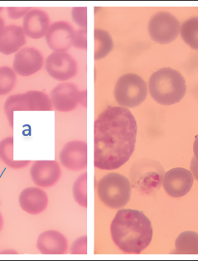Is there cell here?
<instances>
[{
  "mask_svg": "<svg viewBox=\"0 0 198 261\" xmlns=\"http://www.w3.org/2000/svg\"><path fill=\"white\" fill-rule=\"evenodd\" d=\"M26 43V35L22 28L18 25H8L0 39V54L11 55L17 54Z\"/></svg>",
  "mask_w": 198,
  "mask_h": 261,
  "instance_id": "d6986e66",
  "label": "cell"
},
{
  "mask_svg": "<svg viewBox=\"0 0 198 261\" xmlns=\"http://www.w3.org/2000/svg\"><path fill=\"white\" fill-rule=\"evenodd\" d=\"M42 54L34 47L20 49L13 58V71L21 76H30L37 73L42 69Z\"/></svg>",
  "mask_w": 198,
  "mask_h": 261,
  "instance_id": "4fadbf2b",
  "label": "cell"
},
{
  "mask_svg": "<svg viewBox=\"0 0 198 261\" xmlns=\"http://www.w3.org/2000/svg\"><path fill=\"white\" fill-rule=\"evenodd\" d=\"M86 173H82L77 177L73 184L72 194L77 203L82 207H87V197H86Z\"/></svg>",
  "mask_w": 198,
  "mask_h": 261,
  "instance_id": "d4e9b609",
  "label": "cell"
},
{
  "mask_svg": "<svg viewBox=\"0 0 198 261\" xmlns=\"http://www.w3.org/2000/svg\"><path fill=\"white\" fill-rule=\"evenodd\" d=\"M74 35L75 31L69 22L58 21L50 25L45 39L53 51H66L72 46Z\"/></svg>",
  "mask_w": 198,
  "mask_h": 261,
  "instance_id": "9a60e30c",
  "label": "cell"
},
{
  "mask_svg": "<svg viewBox=\"0 0 198 261\" xmlns=\"http://www.w3.org/2000/svg\"><path fill=\"white\" fill-rule=\"evenodd\" d=\"M147 95L145 82L136 74H125L118 79L115 84V100L125 108L139 107L145 100Z\"/></svg>",
  "mask_w": 198,
  "mask_h": 261,
  "instance_id": "8992f818",
  "label": "cell"
},
{
  "mask_svg": "<svg viewBox=\"0 0 198 261\" xmlns=\"http://www.w3.org/2000/svg\"><path fill=\"white\" fill-rule=\"evenodd\" d=\"M86 244H87V238L86 236L80 237L76 240L70 247V254H86Z\"/></svg>",
  "mask_w": 198,
  "mask_h": 261,
  "instance_id": "83f0119b",
  "label": "cell"
},
{
  "mask_svg": "<svg viewBox=\"0 0 198 261\" xmlns=\"http://www.w3.org/2000/svg\"><path fill=\"white\" fill-rule=\"evenodd\" d=\"M17 75L13 69L9 67H0V95L10 93L15 87Z\"/></svg>",
  "mask_w": 198,
  "mask_h": 261,
  "instance_id": "cb8c5ba5",
  "label": "cell"
},
{
  "mask_svg": "<svg viewBox=\"0 0 198 261\" xmlns=\"http://www.w3.org/2000/svg\"><path fill=\"white\" fill-rule=\"evenodd\" d=\"M148 91L157 103L162 106H172L184 97L187 91L186 81L179 71L164 67L151 75Z\"/></svg>",
  "mask_w": 198,
  "mask_h": 261,
  "instance_id": "3957f363",
  "label": "cell"
},
{
  "mask_svg": "<svg viewBox=\"0 0 198 261\" xmlns=\"http://www.w3.org/2000/svg\"><path fill=\"white\" fill-rule=\"evenodd\" d=\"M53 108L50 96L40 91L10 95L5 104V114L12 128L15 111H50Z\"/></svg>",
  "mask_w": 198,
  "mask_h": 261,
  "instance_id": "52a82bcc",
  "label": "cell"
},
{
  "mask_svg": "<svg viewBox=\"0 0 198 261\" xmlns=\"http://www.w3.org/2000/svg\"><path fill=\"white\" fill-rule=\"evenodd\" d=\"M31 9L29 7H9L8 8V15L11 19H19L24 18Z\"/></svg>",
  "mask_w": 198,
  "mask_h": 261,
  "instance_id": "f1b7e54d",
  "label": "cell"
},
{
  "mask_svg": "<svg viewBox=\"0 0 198 261\" xmlns=\"http://www.w3.org/2000/svg\"><path fill=\"white\" fill-rule=\"evenodd\" d=\"M110 233L119 250L126 254H138L152 241V224L140 211L122 209L111 222Z\"/></svg>",
  "mask_w": 198,
  "mask_h": 261,
  "instance_id": "7a4b0ae2",
  "label": "cell"
},
{
  "mask_svg": "<svg viewBox=\"0 0 198 261\" xmlns=\"http://www.w3.org/2000/svg\"><path fill=\"white\" fill-rule=\"evenodd\" d=\"M164 174V169L160 163L150 159L135 162L130 170L133 186L146 194H152L159 190L163 185Z\"/></svg>",
  "mask_w": 198,
  "mask_h": 261,
  "instance_id": "5b68a950",
  "label": "cell"
},
{
  "mask_svg": "<svg viewBox=\"0 0 198 261\" xmlns=\"http://www.w3.org/2000/svg\"><path fill=\"white\" fill-rule=\"evenodd\" d=\"M50 25V18L46 12L41 9H32L24 16L22 28L27 37L40 39L46 36Z\"/></svg>",
  "mask_w": 198,
  "mask_h": 261,
  "instance_id": "e0dca14e",
  "label": "cell"
},
{
  "mask_svg": "<svg viewBox=\"0 0 198 261\" xmlns=\"http://www.w3.org/2000/svg\"><path fill=\"white\" fill-rule=\"evenodd\" d=\"M18 203L22 210L28 214H41L48 206V196L42 188L30 187L20 193Z\"/></svg>",
  "mask_w": 198,
  "mask_h": 261,
  "instance_id": "2e32d148",
  "label": "cell"
},
{
  "mask_svg": "<svg viewBox=\"0 0 198 261\" xmlns=\"http://www.w3.org/2000/svg\"><path fill=\"white\" fill-rule=\"evenodd\" d=\"M180 28L179 19L165 11L154 14L148 22L150 38L159 44H167L176 40L180 34Z\"/></svg>",
  "mask_w": 198,
  "mask_h": 261,
  "instance_id": "ba28073f",
  "label": "cell"
},
{
  "mask_svg": "<svg viewBox=\"0 0 198 261\" xmlns=\"http://www.w3.org/2000/svg\"><path fill=\"white\" fill-rule=\"evenodd\" d=\"M137 122L128 109L109 107L95 121V168L115 170L123 166L134 153L136 143Z\"/></svg>",
  "mask_w": 198,
  "mask_h": 261,
  "instance_id": "6da1fadb",
  "label": "cell"
},
{
  "mask_svg": "<svg viewBox=\"0 0 198 261\" xmlns=\"http://www.w3.org/2000/svg\"><path fill=\"white\" fill-rule=\"evenodd\" d=\"M13 137L5 138L0 141V160H2L7 166L13 169H21L29 166L31 164L29 160H15L13 158Z\"/></svg>",
  "mask_w": 198,
  "mask_h": 261,
  "instance_id": "ffe728a7",
  "label": "cell"
},
{
  "mask_svg": "<svg viewBox=\"0 0 198 261\" xmlns=\"http://www.w3.org/2000/svg\"><path fill=\"white\" fill-rule=\"evenodd\" d=\"M87 9L86 7H75L71 10V17L76 24L82 29L87 28V18H86Z\"/></svg>",
  "mask_w": 198,
  "mask_h": 261,
  "instance_id": "484cf974",
  "label": "cell"
},
{
  "mask_svg": "<svg viewBox=\"0 0 198 261\" xmlns=\"http://www.w3.org/2000/svg\"><path fill=\"white\" fill-rule=\"evenodd\" d=\"M30 176L33 182L39 188H51L58 184L62 170L55 160H38L32 165Z\"/></svg>",
  "mask_w": 198,
  "mask_h": 261,
  "instance_id": "7c38bea8",
  "label": "cell"
},
{
  "mask_svg": "<svg viewBox=\"0 0 198 261\" xmlns=\"http://www.w3.org/2000/svg\"><path fill=\"white\" fill-rule=\"evenodd\" d=\"M95 60H102L106 58L114 47L113 38L109 32L103 29H95Z\"/></svg>",
  "mask_w": 198,
  "mask_h": 261,
  "instance_id": "7402d4cb",
  "label": "cell"
},
{
  "mask_svg": "<svg viewBox=\"0 0 198 261\" xmlns=\"http://www.w3.org/2000/svg\"><path fill=\"white\" fill-rule=\"evenodd\" d=\"M59 159L61 164L68 170H83L87 166V144L81 140L68 142L60 152Z\"/></svg>",
  "mask_w": 198,
  "mask_h": 261,
  "instance_id": "8fae6325",
  "label": "cell"
},
{
  "mask_svg": "<svg viewBox=\"0 0 198 261\" xmlns=\"http://www.w3.org/2000/svg\"><path fill=\"white\" fill-rule=\"evenodd\" d=\"M190 169L192 172L193 177H195L198 181V161L196 160V158H192L191 164H190Z\"/></svg>",
  "mask_w": 198,
  "mask_h": 261,
  "instance_id": "f546056e",
  "label": "cell"
},
{
  "mask_svg": "<svg viewBox=\"0 0 198 261\" xmlns=\"http://www.w3.org/2000/svg\"><path fill=\"white\" fill-rule=\"evenodd\" d=\"M5 28H6V26H5V21L0 17V39L2 38L4 33H5Z\"/></svg>",
  "mask_w": 198,
  "mask_h": 261,
  "instance_id": "d6a6232c",
  "label": "cell"
},
{
  "mask_svg": "<svg viewBox=\"0 0 198 261\" xmlns=\"http://www.w3.org/2000/svg\"><path fill=\"white\" fill-rule=\"evenodd\" d=\"M80 93L76 85L70 82H62L53 89L50 94L52 105L59 112H70L79 104Z\"/></svg>",
  "mask_w": 198,
  "mask_h": 261,
  "instance_id": "5bb4252c",
  "label": "cell"
},
{
  "mask_svg": "<svg viewBox=\"0 0 198 261\" xmlns=\"http://www.w3.org/2000/svg\"><path fill=\"white\" fill-rule=\"evenodd\" d=\"M193 185V175L186 168H175L164 174L163 186L170 197L179 198L189 193Z\"/></svg>",
  "mask_w": 198,
  "mask_h": 261,
  "instance_id": "30bf717a",
  "label": "cell"
},
{
  "mask_svg": "<svg viewBox=\"0 0 198 261\" xmlns=\"http://www.w3.org/2000/svg\"><path fill=\"white\" fill-rule=\"evenodd\" d=\"M97 194L106 206L113 209H119L126 206L130 201L131 184L126 176L110 173L98 181Z\"/></svg>",
  "mask_w": 198,
  "mask_h": 261,
  "instance_id": "277c9868",
  "label": "cell"
},
{
  "mask_svg": "<svg viewBox=\"0 0 198 261\" xmlns=\"http://www.w3.org/2000/svg\"><path fill=\"white\" fill-rule=\"evenodd\" d=\"M46 70L55 80L66 82L77 73V62L66 51H53L46 60Z\"/></svg>",
  "mask_w": 198,
  "mask_h": 261,
  "instance_id": "9c48e42d",
  "label": "cell"
},
{
  "mask_svg": "<svg viewBox=\"0 0 198 261\" xmlns=\"http://www.w3.org/2000/svg\"><path fill=\"white\" fill-rule=\"evenodd\" d=\"M176 254H198V234L194 231L181 233L175 241Z\"/></svg>",
  "mask_w": 198,
  "mask_h": 261,
  "instance_id": "44dd1931",
  "label": "cell"
},
{
  "mask_svg": "<svg viewBox=\"0 0 198 261\" xmlns=\"http://www.w3.org/2000/svg\"><path fill=\"white\" fill-rule=\"evenodd\" d=\"M2 10H3V8L0 7V13H1V12H2Z\"/></svg>",
  "mask_w": 198,
  "mask_h": 261,
  "instance_id": "e575fe53",
  "label": "cell"
},
{
  "mask_svg": "<svg viewBox=\"0 0 198 261\" xmlns=\"http://www.w3.org/2000/svg\"><path fill=\"white\" fill-rule=\"evenodd\" d=\"M183 40L194 50H198V17L188 18L181 25Z\"/></svg>",
  "mask_w": 198,
  "mask_h": 261,
  "instance_id": "603a6c76",
  "label": "cell"
},
{
  "mask_svg": "<svg viewBox=\"0 0 198 261\" xmlns=\"http://www.w3.org/2000/svg\"><path fill=\"white\" fill-rule=\"evenodd\" d=\"M87 30L86 29H80L75 31L74 39H73V47L81 50H86L87 48Z\"/></svg>",
  "mask_w": 198,
  "mask_h": 261,
  "instance_id": "4316f807",
  "label": "cell"
},
{
  "mask_svg": "<svg viewBox=\"0 0 198 261\" xmlns=\"http://www.w3.org/2000/svg\"><path fill=\"white\" fill-rule=\"evenodd\" d=\"M4 225H5V221H4V217H3L2 214L0 213V233L3 230L4 228Z\"/></svg>",
  "mask_w": 198,
  "mask_h": 261,
  "instance_id": "836d02e7",
  "label": "cell"
},
{
  "mask_svg": "<svg viewBox=\"0 0 198 261\" xmlns=\"http://www.w3.org/2000/svg\"><path fill=\"white\" fill-rule=\"evenodd\" d=\"M86 91H81L80 93V104H82L84 107H86Z\"/></svg>",
  "mask_w": 198,
  "mask_h": 261,
  "instance_id": "4dcf8cb0",
  "label": "cell"
},
{
  "mask_svg": "<svg viewBox=\"0 0 198 261\" xmlns=\"http://www.w3.org/2000/svg\"><path fill=\"white\" fill-rule=\"evenodd\" d=\"M194 157L198 161V135L196 136V140L194 141L193 144Z\"/></svg>",
  "mask_w": 198,
  "mask_h": 261,
  "instance_id": "1f68e13d",
  "label": "cell"
},
{
  "mask_svg": "<svg viewBox=\"0 0 198 261\" xmlns=\"http://www.w3.org/2000/svg\"><path fill=\"white\" fill-rule=\"evenodd\" d=\"M37 247L42 254H65L67 252L68 241L58 230H48L39 234Z\"/></svg>",
  "mask_w": 198,
  "mask_h": 261,
  "instance_id": "ac0fdd59",
  "label": "cell"
}]
</instances>
